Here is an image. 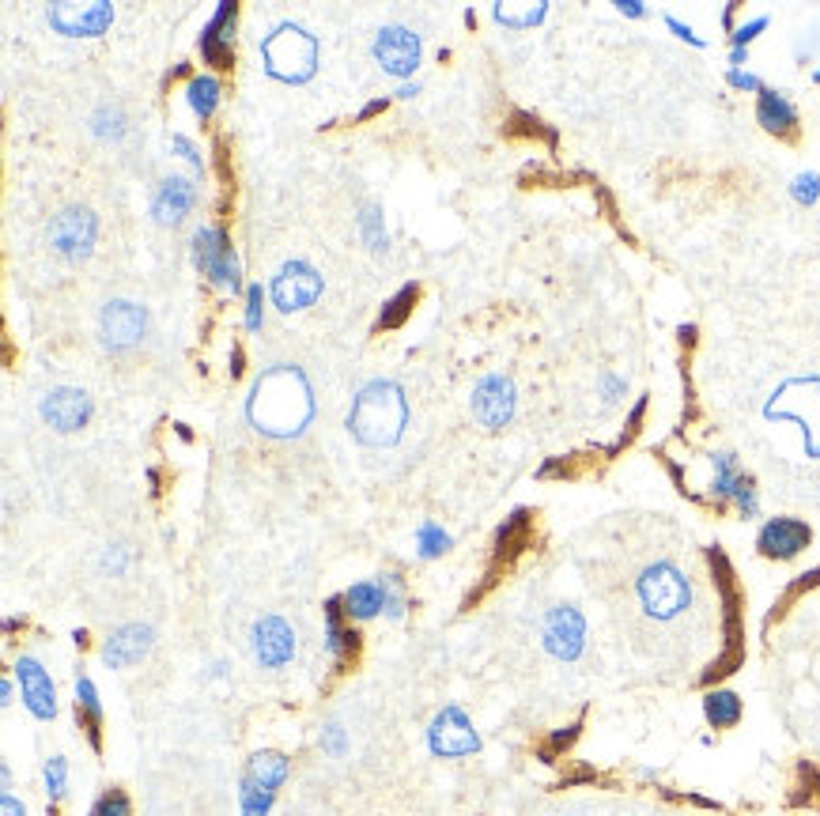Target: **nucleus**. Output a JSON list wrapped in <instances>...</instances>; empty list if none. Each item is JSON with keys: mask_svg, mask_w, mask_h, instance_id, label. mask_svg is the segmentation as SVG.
Listing matches in <instances>:
<instances>
[{"mask_svg": "<svg viewBox=\"0 0 820 816\" xmlns=\"http://www.w3.org/2000/svg\"><path fill=\"white\" fill-rule=\"evenodd\" d=\"M193 261L216 288L239 291V257H235V246L223 227H197L193 231Z\"/></svg>", "mask_w": 820, "mask_h": 816, "instance_id": "obj_6", "label": "nucleus"}, {"mask_svg": "<svg viewBox=\"0 0 820 816\" xmlns=\"http://www.w3.org/2000/svg\"><path fill=\"white\" fill-rule=\"evenodd\" d=\"M741 662H745V650H730V646H726V650H722V658H715V662H711V669H707L700 680H703V684H715V680L730 677V673H734Z\"/></svg>", "mask_w": 820, "mask_h": 816, "instance_id": "obj_39", "label": "nucleus"}, {"mask_svg": "<svg viewBox=\"0 0 820 816\" xmlns=\"http://www.w3.org/2000/svg\"><path fill=\"white\" fill-rule=\"evenodd\" d=\"M813 586H820V567H813V571H805V575H798L794 582H790V586H786V594L779 597V605H775V612H771V620H775L779 612L790 609V605H794V601H798V597H802L805 590H813Z\"/></svg>", "mask_w": 820, "mask_h": 816, "instance_id": "obj_36", "label": "nucleus"}, {"mask_svg": "<svg viewBox=\"0 0 820 816\" xmlns=\"http://www.w3.org/2000/svg\"><path fill=\"white\" fill-rule=\"evenodd\" d=\"M409 427V401L405 390L390 378H375L356 393L348 408V431L363 446H393Z\"/></svg>", "mask_w": 820, "mask_h": 816, "instance_id": "obj_2", "label": "nucleus"}, {"mask_svg": "<svg viewBox=\"0 0 820 816\" xmlns=\"http://www.w3.org/2000/svg\"><path fill=\"white\" fill-rule=\"evenodd\" d=\"M541 639H545V650L560 662H575L586 646V620L575 605H556L548 609L545 628H541Z\"/></svg>", "mask_w": 820, "mask_h": 816, "instance_id": "obj_11", "label": "nucleus"}, {"mask_svg": "<svg viewBox=\"0 0 820 816\" xmlns=\"http://www.w3.org/2000/svg\"><path fill=\"white\" fill-rule=\"evenodd\" d=\"M99 325H103V344L106 348L121 352V348H133V344H140L144 329H148V314H144V306L129 303V299H114V303L103 306V318H99Z\"/></svg>", "mask_w": 820, "mask_h": 816, "instance_id": "obj_18", "label": "nucleus"}, {"mask_svg": "<svg viewBox=\"0 0 820 816\" xmlns=\"http://www.w3.org/2000/svg\"><path fill=\"white\" fill-rule=\"evenodd\" d=\"M91 412H95V401H91L84 390H76V386H57V390L46 393L42 405H38V416H42L53 431H65V435L87 427Z\"/></svg>", "mask_w": 820, "mask_h": 816, "instance_id": "obj_14", "label": "nucleus"}, {"mask_svg": "<svg viewBox=\"0 0 820 816\" xmlns=\"http://www.w3.org/2000/svg\"><path fill=\"white\" fill-rule=\"evenodd\" d=\"M16 628H23V620H16V616H8V620H4V631L12 635V631H16Z\"/></svg>", "mask_w": 820, "mask_h": 816, "instance_id": "obj_61", "label": "nucleus"}, {"mask_svg": "<svg viewBox=\"0 0 820 816\" xmlns=\"http://www.w3.org/2000/svg\"><path fill=\"white\" fill-rule=\"evenodd\" d=\"M152 643H155V631L148 628V624H125V628H118L103 643V662L110 665V669H129V665H137L140 658H148Z\"/></svg>", "mask_w": 820, "mask_h": 816, "instance_id": "obj_22", "label": "nucleus"}, {"mask_svg": "<svg viewBox=\"0 0 820 816\" xmlns=\"http://www.w3.org/2000/svg\"><path fill=\"white\" fill-rule=\"evenodd\" d=\"M416 91H420V84H401L397 87V99H412Z\"/></svg>", "mask_w": 820, "mask_h": 816, "instance_id": "obj_57", "label": "nucleus"}, {"mask_svg": "<svg viewBox=\"0 0 820 816\" xmlns=\"http://www.w3.org/2000/svg\"><path fill=\"white\" fill-rule=\"evenodd\" d=\"M711 465H715V480H711V499H715V507L734 503L745 518H756V510H760L756 484H752V476L737 465V454L722 450V454L711 458Z\"/></svg>", "mask_w": 820, "mask_h": 816, "instance_id": "obj_7", "label": "nucleus"}, {"mask_svg": "<svg viewBox=\"0 0 820 816\" xmlns=\"http://www.w3.org/2000/svg\"><path fill=\"white\" fill-rule=\"evenodd\" d=\"M756 121H760L768 133H790V129L798 125V114H794V106H790L786 95L764 87L760 99H756Z\"/></svg>", "mask_w": 820, "mask_h": 816, "instance_id": "obj_25", "label": "nucleus"}, {"mask_svg": "<svg viewBox=\"0 0 820 816\" xmlns=\"http://www.w3.org/2000/svg\"><path fill=\"white\" fill-rule=\"evenodd\" d=\"M220 95H223V87L216 76H193V80L186 84V99H189V106H193V114H197L201 121H208L212 114H216Z\"/></svg>", "mask_w": 820, "mask_h": 816, "instance_id": "obj_29", "label": "nucleus"}, {"mask_svg": "<svg viewBox=\"0 0 820 816\" xmlns=\"http://www.w3.org/2000/svg\"><path fill=\"white\" fill-rule=\"evenodd\" d=\"M594 779H598V771H594V767H579V771H571L560 786H575V782H594Z\"/></svg>", "mask_w": 820, "mask_h": 816, "instance_id": "obj_53", "label": "nucleus"}, {"mask_svg": "<svg viewBox=\"0 0 820 816\" xmlns=\"http://www.w3.org/2000/svg\"><path fill=\"white\" fill-rule=\"evenodd\" d=\"M246 420L269 439H295L314 420V393L299 367H269L246 397Z\"/></svg>", "mask_w": 820, "mask_h": 816, "instance_id": "obj_1", "label": "nucleus"}, {"mask_svg": "<svg viewBox=\"0 0 820 816\" xmlns=\"http://www.w3.org/2000/svg\"><path fill=\"white\" fill-rule=\"evenodd\" d=\"M0 703H4V707H12V680L8 677L0 680Z\"/></svg>", "mask_w": 820, "mask_h": 816, "instance_id": "obj_56", "label": "nucleus"}, {"mask_svg": "<svg viewBox=\"0 0 820 816\" xmlns=\"http://www.w3.org/2000/svg\"><path fill=\"white\" fill-rule=\"evenodd\" d=\"M95 133L103 136H110V140H118L121 133H125V118H121V110L118 106H103L99 114H95Z\"/></svg>", "mask_w": 820, "mask_h": 816, "instance_id": "obj_41", "label": "nucleus"}, {"mask_svg": "<svg viewBox=\"0 0 820 816\" xmlns=\"http://www.w3.org/2000/svg\"><path fill=\"white\" fill-rule=\"evenodd\" d=\"M53 31L69 34V38H99L106 27L114 23V8L95 0V4H53L46 12Z\"/></svg>", "mask_w": 820, "mask_h": 816, "instance_id": "obj_15", "label": "nucleus"}, {"mask_svg": "<svg viewBox=\"0 0 820 816\" xmlns=\"http://www.w3.org/2000/svg\"><path fill=\"white\" fill-rule=\"evenodd\" d=\"M261 61L280 84H307L318 72V38L299 23H276L261 38Z\"/></svg>", "mask_w": 820, "mask_h": 816, "instance_id": "obj_3", "label": "nucleus"}, {"mask_svg": "<svg viewBox=\"0 0 820 816\" xmlns=\"http://www.w3.org/2000/svg\"><path fill=\"white\" fill-rule=\"evenodd\" d=\"M76 718H80V730L87 733L91 748L99 752L103 748V703H99V688L87 673H76Z\"/></svg>", "mask_w": 820, "mask_h": 816, "instance_id": "obj_24", "label": "nucleus"}, {"mask_svg": "<svg viewBox=\"0 0 820 816\" xmlns=\"http://www.w3.org/2000/svg\"><path fill=\"white\" fill-rule=\"evenodd\" d=\"M95 235H99V220H95L87 208H65V212L53 216L50 223L53 250L61 257H69V261H80V257L91 254Z\"/></svg>", "mask_w": 820, "mask_h": 816, "instance_id": "obj_12", "label": "nucleus"}, {"mask_svg": "<svg viewBox=\"0 0 820 816\" xmlns=\"http://www.w3.org/2000/svg\"><path fill=\"white\" fill-rule=\"evenodd\" d=\"M261 306H265V291H261V284H250L246 288V329L250 333L261 329Z\"/></svg>", "mask_w": 820, "mask_h": 816, "instance_id": "obj_44", "label": "nucleus"}, {"mask_svg": "<svg viewBox=\"0 0 820 816\" xmlns=\"http://www.w3.org/2000/svg\"><path fill=\"white\" fill-rule=\"evenodd\" d=\"M273 801H276L273 790L257 786L250 775H242V786H239V809H242V816H269Z\"/></svg>", "mask_w": 820, "mask_h": 816, "instance_id": "obj_32", "label": "nucleus"}, {"mask_svg": "<svg viewBox=\"0 0 820 816\" xmlns=\"http://www.w3.org/2000/svg\"><path fill=\"white\" fill-rule=\"evenodd\" d=\"M378 582H382V590H386V616H390V620H401L405 609H409V594H405L401 575H382Z\"/></svg>", "mask_w": 820, "mask_h": 816, "instance_id": "obj_35", "label": "nucleus"}, {"mask_svg": "<svg viewBox=\"0 0 820 816\" xmlns=\"http://www.w3.org/2000/svg\"><path fill=\"white\" fill-rule=\"evenodd\" d=\"M231 374H242V348L231 352Z\"/></svg>", "mask_w": 820, "mask_h": 816, "instance_id": "obj_58", "label": "nucleus"}, {"mask_svg": "<svg viewBox=\"0 0 820 816\" xmlns=\"http://www.w3.org/2000/svg\"><path fill=\"white\" fill-rule=\"evenodd\" d=\"M514 405H518V397H514V382L507 374H488V378H480L477 390H473V416L488 431H499V427L511 424Z\"/></svg>", "mask_w": 820, "mask_h": 816, "instance_id": "obj_13", "label": "nucleus"}, {"mask_svg": "<svg viewBox=\"0 0 820 816\" xmlns=\"http://www.w3.org/2000/svg\"><path fill=\"white\" fill-rule=\"evenodd\" d=\"M171 148H174L178 155H182V159H186V163H189L193 170H205V155L197 152V148H193V144H189V140H186L182 133L171 136Z\"/></svg>", "mask_w": 820, "mask_h": 816, "instance_id": "obj_45", "label": "nucleus"}, {"mask_svg": "<svg viewBox=\"0 0 820 816\" xmlns=\"http://www.w3.org/2000/svg\"><path fill=\"white\" fill-rule=\"evenodd\" d=\"M235 16H239V4H235V0H220L216 16L208 19V27L201 31V57H205V65L231 68V61H235V53H231Z\"/></svg>", "mask_w": 820, "mask_h": 816, "instance_id": "obj_21", "label": "nucleus"}, {"mask_svg": "<svg viewBox=\"0 0 820 816\" xmlns=\"http://www.w3.org/2000/svg\"><path fill=\"white\" fill-rule=\"evenodd\" d=\"M764 27H768V16H756L752 23H741V27L734 31V50H745V46H749L752 38L764 31Z\"/></svg>", "mask_w": 820, "mask_h": 816, "instance_id": "obj_46", "label": "nucleus"}, {"mask_svg": "<svg viewBox=\"0 0 820 816\" xmlns=\"http://www.w3.org/2000/svg\"><path fill=\"white\" fill-rule=\"evenodd\" d=\"M72 643H76V646H80V650H84V646H87V631H84V628H80V631H72Z\"/></svg>", "mask_w": 820, "mask_h": 816, "instance_id": "obj_59", "label": "nucleus"}, {"mask_svg": "<svg viewBox=\"0 0 820 816\" xmlns=\"http://www.w3.org/2000/svg\"><path fill=\"white\" fill-rule=\"evenodd\" d=\"M790 193H794V201H798V204H813L820 197V178L813 174V170H805V174H798V178H794Z\"/></svg>", "mask_w": 820, "mask_h": 816, "instance_id": "obj_42", "label": "nucleus"}, {"mask_svg": "<svg viewBox=\"0 0 820 816\" xmlns=\"http://www.w3.org/2000/svg\"><path fill=\"white\" fill-rule=\"evenodd\" d=\"M344 616H348L344 612V594L329 597L325 601V654H329L337 673H344L359 654V631L352 624H344Z\"/></svg>", "mask_w": 820, "mask_h": 816, "instance_id": "obj_19", "label": "nucleus"}, {"mask_svg": "<svg viewBox=\"0 0 820 816\" xmlns=\"http://www.w3.org/2000/svg\"><path fill=\"white\" fill-rule=\"evenodd\" d=\"M246 775L257 782V786H265V790H280L284 782H288L291 775V764L284 752H254L250 756V767H246Z\"/></svg>", "mask_w": 820, "mask_h": 816, "instance_id": "obj_27", "label": "nucleus"}, {"mask_svg": "<svg viewBox=\"0 0 820 816\" xmlns=\"http://www.w3.org/2000/svg\"><path fill=\"white\" fill-rule=\"evenodd\" d=\"M666 27L673 34H677V38H684V42H692V46H703V38L696 31H692V27H688V23H681V19L677 16H666Z\"/></svg>", "mask_w": 820, "mask_h": 816, "instance_id": "obj_48", "label": "nucleus"}, {"mask_svg": "<svg viewBox=\"0 0 820 816\" xmlns=\"http://www.w3.org/2000/svg\"><path fill=\"white\" fill-rule=\"evenodd\" d=\"M344 612H348V620H371V616H378V612H386V590H382V582H356V586H348L344 590Z\"/></svg>", "mask_w": 820, "mask_h": 816, "instance_id": "obj_26", "label": "nucleus"}, {"mask_svg": "<svg viewBox=\"0 0 820 816\" xmlns=\"http://www.w3.org/2000/svg\"><path fill=\"white\" fill-rule=\"evenodd\" d=\"M450 544H454V537H450L439 522H420V526H416V556H420V560L443 556V552H450Z\"/></svg>", "mask_w": 820, "mask_h": 816, "instance_id": "obj_30", "label": "nucleus"}, {"mask_svg": "<svg viewBox=\"0 0 820 816\" xmlns=\"http://www.w3.org/2000/svg\"><path fill=\"white\" fill-rule=\"evenodd\" d=\"M254 658L265 669H280V665L291 662V654H295V631L288 628V620H280V616H261L254 624Z\"/></svg>", "mask_w": 820, "mask_h": 816, "instance_id": "obj_20", "label": "nucleus"}, {"mask_svg": "<svg viewBox=\"0 0 820 816\" xmlns=\"http://www.w3.org/2000/svg\"><path fill=\"white\" fill-rule=\"evenodd\" d=\"M0 816H23V801L16 794H4L0 798Z\"/></svg>", "mask_w": 820, "mask_h": 816, "instance_id": "obj_52", "label": "nucleus"}, {"mask_svg": "<svg viewBox=\"0 0 820 816\" xmlns=\"http://www.w3.org/2000/svg\"><path fill=\"white\" fill-rule=\"evenodd\" d=\"M269 291H273L276 310L295 314V310H307V306L322 295V276H318V269L307 265V261H288V265L273 276V288Z\"/></svg>", "mask_w": 820, "mask_h": 816, "instance_id": "obj_10", "label": "nucleus"}, {"mask_svg": "<svg viewBox=\"0 0 820 816\" xmlns=\"http://www.w3.org/2000/svg\"><path fill=\"white\" fill-rule=\"evenodd\" d=\"M507 133H526V136H537V133H545L552 144H556V133H548L545 125L541 121L533 118V114H526V110H514L511 114V125H507Z\"/></svg>", "mask_w": 820, "mask_h": 816, "instance_id": "obj_43", "label": "nucleus"}, {"mask_svg": "<svg viewBox=\"0 0 820 816\" xmlns=\"http://www.w3.org/2000/svg\"><path fill=\"white\" fill-rule=\"evenodd\" d=\"M322 748L325 752H333V756H341L344 752V730L341 726H325L322 730Z\"/></svg>", "mask_w": 820, "mask_h": 816, "instance_id": "obj_47", "label": "nucleus"}, {"mask_svg": "<svg viewBox=\"0 0 820 816\" xmlns=\"http://www.w3.org/2000/svg\"><path fill=\"white\" fill-rule=\"evenodd\" d=\"M726 80H730L734 87H741V91H764L760 80H756L752 72H741V68H730V76H726Z\"/></svg>", "mask_w": 820, "mask_h": 816, "instance_id": "obj_50", "label": "nucleus"}, {"mask_svg": "<svg viewBox=\"0 0 820 816\" xmlns=\"http://www.w3.org/2000/svg\"><path fill=\"white\" fill-rule=\"evenodd\" d=\"M65 782H69V764L61 756L46 760V794H50V805L65 798Z\"/></svg>", "mask_w": 820, "mask_h": 816, "instance_id": "obj_37", "label": "nucleus"}, {"mask_svg": "<svg viewBox=\"0 0 820 816\" xmlns=\"http://www.w3.org/2000/svg\"><path fill=\"white\" fill-rule=\"evenodd\" d=\"M125 563H129V556H125V548H121V544H114V548L103 556V567L110 571V575H121V571H125Z\"/></svg>", "mask_w": 820, "mask_h": 816, "instance_id": "obj_49", "label": "nucleus"}, {"mask_svg": "<svg viewBox=\"0 0 820 816\" xmlns=\"http://www.w3.org/2000/svg\"><path fill=\"white\" fill-rule=\"evenodd\" d=\"M703 714L715 730H730V726L741 722V699L734 692H726V688H715V692L703 696Z\"/></svg>", "mask_w": 820, "mask_h": 816, "instance_id": "obj_28", "label": "nucleus"}, {"mask_svg": "<svg viewBox=\"0 0 820 816\" xmlns=\"http://www.w3.org/2000/svg\"><path fill=\"white\" fill-rule=\"evenodd\" d=\"M616 8H620V12H624V16H632V19H643V16H647V8H643V4H639V0H620V4H616Z\"/></svg>", "mask_w": 820, "mask_h": 816, "instance_id": "obj_54", "label": "nucleus"}, {"mask_svg": "<svg viewBox=\"0 0 820 816\" xmlns=\"http://www.w3.org/2000/svg\"><path fill=\"white\" fill-rule=\"evenodd\" d=\"M809 544H813V529L802 518H771L756 537L760 556H768V560H794Z\"/></svg>", "mask_w": 820, "mask_h": 816, "instance_id": "obj_17", "label": "nucleus"}, {"mask_svg": "<svg viewBox=\"0 0 820 816\" xmlns=\"http://www.w3.org/2000/svg\"><path fill=\"white\" fill-rule=\"evenodd\" d=\"M579 722H571V726H564V730H556L552 733V737H548L545 745H541V756H545V760H556V756H560V752H567V748L575 745V737H579Z\"/></svg>", "mask_w": 820, "mask_h": 816, "instance_id": "obj_40", "label": "nucleus"}, {"mask_svg": "<svg viewBox=\"0 0 820 816\" xmlns=\"http://www.w3.org/2000/svg\"><path fill=\"white\" fill-rule=\"evenodd\" d=\"M601 390H605V401H616V397L624 393V382L613 378V374H605V378H601Z\"/></svg>", "mask_w": 820, "mask_h": 816, "instance_id": "obj_51", "label": "nucleus"}, {"mask_svg": "<svg viewBox=\"0 0 820 816\" xmlns=\"http://www.w3.org/2000/svg\"><path fill=\"white\" fill-rule=\"evenodd\" d=\"M193 204H197V186L189 182V178H178V174H171L163 186H159V193H155L152 201V216L159 223H182L193 212Z\"/></svg>", "mask_w": 820, "mask_h": 816, "instance_id": "obj_23", "label": "nucleus"}, {"mask_svg": "<svg viewBox=\"0 0 820 816\" xmlns=\"http://www.w3.org/2000/svg\"><path fill=\"white\" fill-rule=\"evenodd\" d=\"M768 420H790L802 424L805 454L820 458V378H790L764 408Z\"/></svg>", "mask_w": 820, "mask_h": 816, "instance_id": "obj_4", "label": "nucleus"}, {"mask_svg": "<svg viewBox=\"0 0 820 816\" xmlns=\"http://www.w3.org/2000/svg\"><path fill=\"white\" fill-rule=\"evenodd\" d=\"M635 594H639L643 612L654 616V620H673V616H681V612L692 605V586H688V578L666 560L650 563L647 571L639 575Z\"/></svg>", "mask_w": 820, "mask_h": 816, "instance_id": "obj_5", "label": "nucleus"}, {"mask_svg": "<svg viewBox=\"0 0 820 816\" xmlns=\"http://www.w3.org/2000/svg\"><path fill=\"white\" fill-rule=\"evenodd\" d=\"M12 673H16L19 680V696L27 703V711L35 714V718H42V722H50L53 714H57V688H53L50 673L42 669V662L31 658V654H19Z\"/></svg>", "mask_w": 820, "mask_h": 816, "instance_id": "obj_16", "label": "nucleus"}, {"mask_svg": "<svg viewBox=\"0 0 820 816\" xmlns=\"http://www.w3.org/2000/svg\"><path fill=\"white\" fill-rule=\"evenodd\" d=\"M416 295H420V288H416V284H405V288L393 295L390 303L382 306V314H378L375 329H397V325H405V318L412 314V303H416Z\"/></svg>", "mask_w": 820, "mask_h": 816, "instance_id": "obj_31", "label": "nucleus"}, {"mask_svg": "<svg viewBox=\"0 0 820 816\" xmlns=\"http://www.w3.org/2000/svg\"><path fill=\"white\" fill-rule=\"evenodd\" d=\"M492 16H496L503 27H514V31H522V27H533V23H541V19L548 16V4H526V8L496 4V8H492Z\"/></svg>", "mask_w": 820, "mask_h": 816, "instance_id": "obj_33", "label": "nucleus"}, {"mask_svg": "<svg viewBox=\"0 0 820 816\" xmlns=\"http://www.w3.org/2000/svg\"><path fill=\"white\" fill-rule=\"evenodd\" d=\"M359 235H363V242H367L375 254L386 250V223H382V208H378V204H367V208H363V216H359Z\"/></svg>", "mask_w": 820, "mask_h": 816, "instance_id": "obj_34", "label": "nucleus"}, {"mask_svg": "<svg viewBox=\"0 0 820 816\" xmlns=\"http://www.w3.org/2000/svg\"><path fill=\"white\" fill-rule=\"evenodd\" d=\"M386 110V99H375V102H367L363 110H359V121H367V118H375V114H382Z\"/></svg>", "mask_w": 820, "mask_h": 816, "instance_id": "obj_55", "label": "nucleus"}, {"mask_svg": "<svg viewBox=\"0 0 820 816\" xmlns=\"http://www.w3.org/2000/svg\"><path fill=\"white\" fill-rule=\"evenodd\" d=\"M428 748L443 760H458V756H469L480 748V733L473 730L469 714L462 707H443V711L431 718L428 726Z\"/></svg>", "mask_w": 820, "mask_h": 816, "instance_id": "obj_8", "label": "nucleus"}, {"mask_svg": "<svg viewBox=\"0 0 820 816\" xmlns=\"http://www.w3.org/2000/svg\"><path fill=\"white\" fill-rule=\"evenodd\" d=\"M371 53H375L382 72H390V76H412V72L420 68L424 46H420V34L416 31L401 27V23H390V27H382V31L375 34Z\"/></svg>", "mask_w": 820, "mask_h": 816, "instance_id": "obj_9", "label": "nucleus"}, {"mask_svg": "<svg viewBox=\"0 0 820 816\" xmlns=\"http://www.w3.org/2000/svg\"><path fill=\"white\" fill-rule=\"evenodd\" d=\"M91 816H133V805H129V798H125V790L110 786L103 798L95 801Z\"/></svg>", "mask_w": 820, "mask_h": 816, "instance_id": "obj_38", "label": "nucleus"}, {"mask_svg": "<svg viewBox=\"0 0 820 816\" xmlns=\"http://www.w3.org/2000/svg\"><path fill=\"white\" fill-rule=\"evenodd\" d=\"M745 57H749L745 50H734V53H730V61H734V65H745Z\"/></svg>", "mask_w": 820, "mask_h": 816, "instance_id": "obj_62", "label": "nucleus"}, {"mask_svg": "<svg viewBox=\"0 0 820 816\" xmlns=\"http://www.w3.org/2000/svg\"><path fill=\"white\" fill-rule=\"evenodd\" d=\"M174 431H178V439H182V442H189V439H193V431H189L186 424H174Z\"/></svg>", "mask_w": 820, "mask_h": 816, "instance_id": "obj_60", "label": "nucleus"}]
</instances>
